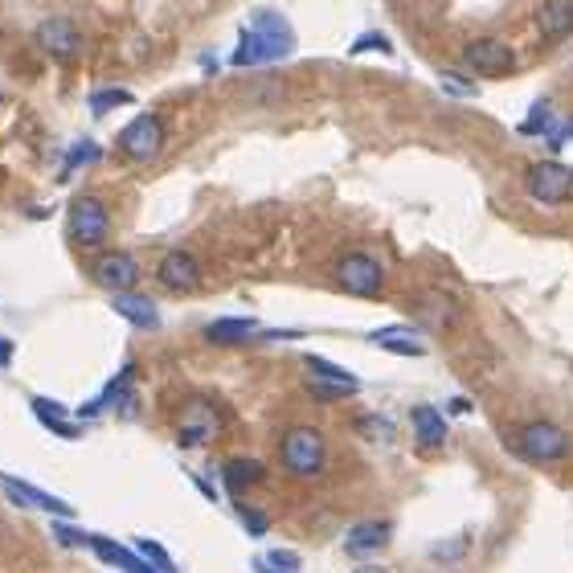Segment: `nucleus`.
<instances>
[{"label": "nucleus", "mask_w": 573, "mask_h": 573, "mask_svg": "<svg viewBox=\"0 0 573 573\" xmlns=\"http://www.w3.org/2000/svg\"><path fill=\"white\" fill-rule=\"evenodd\" d=\"M291 50H295V29L287 25V17L275 9H258L250 17V25L242 29L230 62L234 66H267V62L287 58Z\"/></svg>", "instance_id": "f257e3e1"}, {"label": "nucleus", "mask_w": 573, "mask_h": 573, "mask_svg": "<svg viewBox=\"0 0 573 573\" xmlns=\"http://www.w3.org/2000/svg\"><path fill=\"white\" fill-rule=\"evenodd\" d=\"M279 463L299 479L320 475L328 467V438L316 426H291L279 438Z\"/></svg>", "instance_id": "f03ea898"}, {"label": "nucleus", "mask_w": 573, "mask_h": 573, "mask_svg": "<svg viewBox=\"0 0 573 573\" xmlns=\"http://www.w3.org/2000/svg\"><path fill=\"white\" fill-rule=\"evenodd\" d=\"M516 451L528 459V463H557L569 455V434L545 418L537 422H524L520 426V438H516Z\"/></svg>", "instance_id": "7ed1b4c3"}, {"label": "nucleus", "mask_w": 573, "mask_h": 573, "mask_svg": "<svg viewBox=\"0 0 573 573\" xmlns=\"http://www.w3.org/2000/svg\"><path fill=\"white\" fill-rule=\"evenodd\" d=\"M336 283H340L344 291H352V295L373 299V295H381V287H385V271H381V262H377L373 254H365V250H344V254L336 258Z\"/></svg>", "instance_id": "20e7f679"}, {"label": "nucleus", "mask_w": 573, "mask_h": 573, "mask_svg": "<svg viewBox=\"0 0 573 573\" xmlns=\"http://www.w3.org/2000/svg\"><path fill=\"white\" fill-rule=\"evenodd\" d=\"M119 152H123L127 160H136V164L156 160V156L164 152V119L152 115V111L136 115V119H131V123L119 131Z\"/></svg>", "instance_id": "39448f33"}, {"label": "nucleus", "mask_w": 573, "mask_h": 573, "mask_svg": "<svg viewBox=\"0 0 573 573\" xmlns=\"http://www.w3.org/2000/svg\"><path fill=\"white\" fill-rule=\"evenodd\" d=\"M111 234V213L99 197H74L70 201V238L86 250L103 246Z\"/></svg>", "instance_id": "423d86ee"}, {"label": "nucleus", "mask_w": 573, "mask_h": 573, "mask_svg": "<svg viewBox=\"0 0 573 573\" xmlns=\"http://www.w3.org/2000/svg\"><path fill=\"white\" fill-rule=\"evenodd\" d=\"M524 193L533 197L537 205H561V201L573 197V172L561 160H541V164L528 168Z\"/></svg>", "instance_id": "0eeeda50"}, {"label": "nucleus", "mask_w": 573, "mask_h": 573, "mask_svg": "<svg viewBox=\"0 0 573 573\" xmlns=\"http://www.w3.org/2000/svg\"><path fill=\"white\" fill-rule=\"evenodd\" d=\"M463 66L471 74L500 78V74L512 70V50L504 46V41H496V37H475V41H467V50H463Z\"/></svg>", "instance_id": "6e6552de"}, {"label": "nucleus", "mask_w": 573, "mask_h": 573, "mask_svg": "<svg viewBox=\"0 0 573 573\" xmlns=\"http://www.w3.org/2000/svg\"><path fill=\"white\" fill-rule=\"evenodd\" d=\"M95 283L107 287L111 295H123L140 283V262L131 258L127 250H111V254H99L95 262Z\"/></svg>", "instance_id": "1a4fd4ad"}, {"label": "nucleus", "mask_w": 573, "mask_h": 573, "mask_svg": "<svg viewBox=\"0 0 573 573\" xmlns=\"http://www.w3.org/2000/svg\"><path fill=\"white\" fill-rule=\"evenodd\" d=\"M222 430V418H217V410L209 402H189L181 410V422H176V434H181L185 447H201L209 443V438Z\"/></svg>", "instance_id": "9d476101"}, {"label": "nucleus", "mask_w": 573, "mask_h": 573, "mask_svg": "<svg viewBox=\"0 0 573 573\" xmlns=\"http://www.w3.org/2000/svg\"><path fill=\"white\" fill-rule=\"evenodd\" d=\"M37 41H41V50H46L50 58H58V62L78 58V29H74L70 17H46L37 25Z\"/></svg>", "instance_id": "9b49d317"}, {"label": "nucleus", "mask_w": 573, "mask_h": 573, "mask_svg": "<svg viewBox=\"0 0 573 573\" xmlns=\"http://www.w3.org/2000/svg\"><path fill=\"white\" fill-rule=\"evenodd\" d=\"M393 537V528L389 520H357L344 533V553L348 557H369V553H381Z\"/></svg>", "instance_id": "f8f14e48"}, {"label": "nucleus", "mask_w": 573, "mask_h": 573, "mask_svg": "<svg viewBox=\"0 0 573 573\" xmlns=\"http://www.w3.org/2000/svg\"><path fill=\"white\" fill-rule=\"evenodd\" d=\"M160 283L172 287V291H193L201 283V267H197V258L189 250H168L160 258V267H156Z\"/></svg>", "instance_id": "ddd939ff"}, {"label": "nucleus", "mask_w": 573, "mask_h": 573, "mask_svg": "<svg viewBox=\"0 0 573 573\" xmlns=\"http://www.w3.org/2000/svg\"><path fill=\"white\" fill-rule=\"evenodd\" d=\"M0 488H5L17 504H25V508H41V512H50V516H74V508L66 504V500H58V496H50V492H41V488H33V483H25V479H13V475H0Z\"/></svg>", "instance_id": "4468645a"}, {"label": "nucleus", "mask_w": 573, "mask_h": 573, "mask_svg": "<svg viewBox=\"0 0 573 573\" xmlns=\"http://www.w3.org/2000/svg\"><path fill=\"white\" fill-rule=\"evenodd\" d=\"M86 545L95 549V557L99 561H107V565H115V569H123V573H156L136 549H127V545H119V541H111V537H86Z\"/></svg>", "instance_id": "2eb2a0df"}, {"label": "nucleus", "mask_w": 573, "mask_h": 573, "mask_svg": "<svg viewBox=\"0 0 573 573\" xmlns=\"http://www.w3.org/2000/svg\"><path fill=\"white\" fill-rule=\"evenodd\" d=\"M533 25L545 41H561L573 33V0H545V5L533 13Z\"/></svg>", "instance_id": "dca6fc26"}, {"label": "nucleus", "mask_w": 573, "mask_h": 573, "mask_svg": "<svg viewBox=\"0 0 573 573\" xmlns=\"http://www.w3.org/2000/svg\"><path fill=\"white\" fill-rule=\"evenodd\" d=\"M111 307L127 320V324H136V328H144V332H152L156 324H160V312H156V303L148 299V295H140V291H123V295H111Z\"/></svg>", "instance_id": "f3484780"}, {"label": "nucleus", "mask_w": 573, "mask_h": 573, "mask_svg": "<svg viewBox=\"0 0 573 573\" xmlns=\"http://www.w3.org/2000/svg\"><path fill=\"white\" fill-rule=\"evenodd\" d=\"M414 312H418V320H426L430 328H451L455 324V316H459V303L455 299H447L443 291H426V295H418L414 299Z\"/></svg>", "instance_id": "a211bd4d"}, {"label": "nucleus", "mask_w": 573, "mask_h": 573, "mask_svg": "<svg viewBox=\"0 0 573 573\" xmlns=\"http://www.w3.org/2000/svg\"><path fill=\"white\" fill-rule=\"evenodd\" d=\"M262 475H267V467H262V459H226L222 463V483H226V492L230 496H242L246 488H254V483H262Z\"/></svg>", "instance_id": "6ab92c4d"}, {"label": "nucleus", "mask_w": 573, "mask_h": 573, "mask_svg": "<svg viewBox=\"0 0 573 573\" xmlns=\"http://www.w3.org/2000/svg\"><path fill=\"white\" fill-rule=\"evenodd\" d=\"M410 418H414V438H418L422 451H434V447L447 443V418L438 414L434 406H414Z\"/></svg>", "instance_id": "aec40b11"}, {"label": "nucleus", "mask_w": 573, "mask_h": 573, "mask_svg": "<svg viewBox=\"0 0 573 573\" xmlns=\"http://www.w3.org/2000/svg\"><path fill=\"white\" fill-rule=\"evenodd\" d=\"M254 332H258V320H250V316H226V320H213L205 328V340L209 344H242Z\"/></svg>", "instance_id": "412c9836"}, {"label": "nucleus", "mask_w": 573, "mask_h": 573, "mask_svg": "<svg viewBox=\"0 0 573 573\" xmlns=\"http://www.w3.org/2000/svg\"><path fill=\"white\" fill-rule=\"evenodd\" d=\"M29 406H33V414H37V422L46 426V430H54L58 438H78V426L70 422V410H66V406H58V402H50V398H33Z\"/></svg>", "instance_id": "4be33fe9"}, {"label": "nucleus", "mask_w": 573, "mask_h": 573, "mask_svg": "<svg viewBox=\"0 0 573 573\" xmlns=\"http://www.w3.org/2000/svg\"><path fill=\"white\" fill-rule=\"evenodd\" d=\"M303 369H307V377H316V381H332V385H340V389H348V393H357V389H361V377H357V373H348V369H340V365H332V361L303 357Z\"/></svg>", "instance_id": "5701e85b"}, {"label": "nucleus", "mask_w": 573, "mask_h": 573, "mask_svg": "<svg viewBox=\"0 0 573 573\" xmlns=\"http://www.w3.org/2000/svg\"><path fill=\"white\" fill-rule=\"evenodd\" d=\"M373 344H385L389 352H398V357H422V344L406 328H381V332H373Z\"/></svg>", "instance_id": "b1692460"}, {"label": "nucleus", "mask_w": 573, "mask_h": 573, "mask_svg": "<svg viewBox=\"0 0 573 573\" xmlns=\"http://www.w3.org/2000/svg\"><path fill=\"white\" fill-rule=\"evenodd\" d=\"M136 553H140V557H144V561H148L156 573H181V569L172 565L168 549H164V545H156V541H144V537H140V541H136Z\"/></svg>", "instance_id": "393cba45"}, {"label": "nucleus", "mask_w": 573, "mask_h": 573, "mask_svg": "<svg viewBox=\"0 0 573 573\" xmlns=\"http://www.w3.org/2000/svg\"><path fill=\"white\" fill-rule=\"evenodd\" d=\"M123 103H131V91H123V86H107V91L91 95V111L95 115H107L111 107H123Z\"/></svg>", "instance_id": "a878e982"}, {"label": "nucleus", "mask_w": 573, "mask_h": 573, "mask_svg": "<svg viewBox=\"0 0 573 573\" xmlns=\"http://www.w3.org/2000/svg\"><path fill=\"white\" fill-rule=\"evenodd\" d=\"M262 561L275 565L279 573H299V569H303V557H299V553H291V549H275L271 557H262Z\"/></svg>", "instance_id": "bb28decb"}, {"label": "nucleus", "mask_w": 573, "mask_h": 573, "mask_svg": "<svg viewBox=\"0 0 573 573\" xmlns=\"http://www.w3.org/2000/svg\"><path fill=\"white\" fill-rule=\"evenodd\" d=\"M438 82H443V91H447V95H459V99H475V95H479V91H475V82L455 78V74H438Z\"/></svg>", "instance_id": "cd10ccee"}, {"label": "nucleus", "mask_w": 573, "mask_h": 573, "mask_svg": "<svg viewBox=\"0 0 573 573\" xmlns=\"http://www.w3.org/2000/svg\"><path fill=\"white\" fill-rule=\"evenodd\" d=\"M307 393H312V398H324V402L348 398V389H340V385H332V381H316V377H307Z\"/></svg>", "instance_id": "c85d7f7f"}, {"label": "nucleus", "mask_w": 573, "mask_h": 573, "mask_svg": "<svg viewBox=\"0 0 573 573\" xmlns=\"http://www.w3.org/2000/svg\"><path fill=\"white\" fill-rule=\"evenodd\" d=\"M99 156V144H91V140H82V144H74L70 148V160H66V172H74L78 164H91Z\"/></svg>", "instance_id": "c756f323"}, {"label": "nucleus", "mask_w": 573, "mask_h": 573, "mask_svg": "<svg viewBox=\"0 0 573 573\" xmlns=\"http://www.w3.org/2000/svg\"><path fill=\"white\" fill-rule=\"evenodd\" d=\"M238 516H242V524H246V533L250 537H262V533H267V516H262V512H254V508H246V504H238Z\"/></svg>", "instance_id": "7c9ffc66"}, {"label": "nucleus", "mask_w": 573, "mask_h": 573, "mask_svg": "<svg viewBox=\"0 0 573 573\" xmlns=\"http://www.w3.org/2000/svg\"><path fill=\"white\" fill-rule=\"evenodd\" d=\"M54 537L62 541V545H86V537H91V533H82V528H74V524H54Z\"/></svg>", "instance_id": "2f4dec72"}, {"label": "nucleus", "mask_w": 573, "mask_h": 573, "mask_svg": "<svg viewBox=\"0 0 573 573\" xmlns=\"http://www.w3.org/2000/svg\"><path fill=\"white\" fill-rule=\"evenodd\" d=\"M361 50H385V54H389V41L377 37V33H369V37H361V41H352V54H361Z\"/></svg>", "instance_id": "473e14b6"}, {"label": "nucleus", "mask_w": 573, "mask_h": 573, "mask_svg": "<svg viewBox=\"0 0 573 573\" xmlns=\"http://www.w3.org/2000/svg\"><path fill=\"white\" fill-rule=\"evenodd\" d=\"M13 361V340H5V336H0V369H5Z\"/></svg>", "instance_id": "72a5a7b5"}, {"label": "nucleus", "mask_w": 573, "mask_h": 573, "mask_svg": "<svg viewBox=\"0 0 573 573\" xmlns=\"http://www.w3.org/2000/svg\"><path fill=\"white\" fill-rule=\"evenodd\" d=\"M467 410H471V402H463V398L451 402V414H467Z\"/></svg>", "instance_id": "f704fd0d"}, {"label": "nucleus", "mask_w": 573, "mask_h": 573, "mask_svg": "<svg viewBox=\"0 0 573 573\" xmlns=\"http://www.w3.org/2000/svg\"><path fill=\"white\" fill-rule=\"evenodd\" d=\"M254 573H279V569H275V565H267V561H258V557H254Z\"/></svg>", "instance_id": "c9c22d12"}]
</instances>
